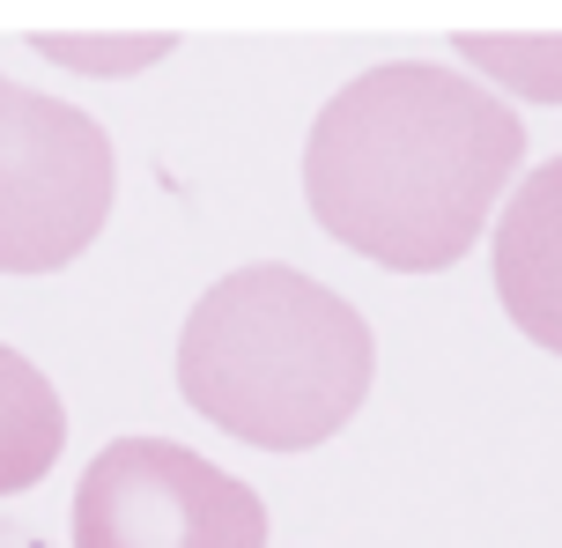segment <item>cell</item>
Returning a JSON list of instances; mask_svg holds the SVG:
<instances>
[{
    "mask_svg": "<svg viewBox=\"0 0 562 548\" xmlns=\"http://www.w3.org/2000/svg\"><path fill=\"white\" fill-rule=\"evenodd\" d=\"M518 156L526 126L496 89L429 59H385L318 112L304 201L348 253L393 275H437L474 253Z\"/></svg>",
    "mask_w": 562,
    "mask_h": 548,
    "instance_id": "6da1fadb",
    "label": "cell"
},
{
    "mask_svg": "<svg viewBox=\"0 0 562 548\" xmlns=\"http://www.w3.org/2000/svg\"><path fill=\"white\" fill-rule=\"evenodd\" d=\"M378 378L363 312L281 260L237 267L186 312L178 393L259 452H311L356 423Z\"/></svg>",
    "mask_w": 562,
    "mask_h": 548,
    "instance_id": "7a4b0ae2",
    "label": "cell"
},
{
    "mask_svg": "<svg viewBox=\"0 0 562 548\" xmlns=\"http://www.w3.org/2000/svg\"><path fill=\"white\" fill-rule=\"evenodd\" d=\"M112 193V134L82 104L0 75V275H59L82 260Z\"/></svg>",
    "mask_w": 562,
    "mask_h": 548,
    "instance_id": "3957f363",
    "label": "cell"
},
{
    "mask_svg": "<svg viewBox=\"0 0 562 548\" xmlns=\"http://www.w3.org/2000/svg\"><path fill=\"white\" fill-rule=\"evenodd\" d=\"M75 548H267V504L178 437H112L82 467Z\"/></svg>",
    "mask_w": 562,
    "mask_h": 548,
    "instance_id": "277c9868",
    "label": "cell"
},
{
    "mask_svg": "<svg viewBox=\"0 0 562 548\" xmlns=\"http://www.w3.org/2000/svg\"><path fill=\"white\" fill-rule=\"evenodd\" d=\"M488 275H496V297H504L510 326L533 348L562 356V156L540 164L510 193L504 223H496Z\"/></svg>",
    "mask_w": 562,
    "mask_h": 548,
    "instance_id": "5b68a950",
    "label": "cell"
},
{
    "mask_svg": "<svg viewBox=\"0 0 562 548\" xmlns=\"http://www.w3.org/2000/svg\"><path fill=\"white\" fill-rule=\"evenodd\" d=\"M67 452V407L23 348L0 342V496L37 490Z\"/></svg>",
    "mask_w": 562,
    "mask_h": 548,
    "instance_id": "8992f818",
    "label": "cell"
},
{
    "mask_svg": "<svg viewBox=\"0 0 562 548\" xmlns=\"http://www.w3.org/2000/svg\"><path fill=\"white\" fill-rule=\"evenodd\" d=\"M459 59H474L481 75H496V89H510V97L562 104V37H488V30H467Z\"/></svg>",
    "mask_w": 562,
    "mask_h": 548,
    "instance_id": "52a82bcc",
    "label": "cell"
},
{
    "mask_svg": "<svg viewBox=\"0 0 562 548\" xmlns=\"http://www.w3.org/2000/svg\"><path fill=\"white\" fill-rule=\"evenodd\" d=\"M178 37H37V53L59 59V67H82V75H140L170 59Z\"/></svg>",
    "mask_w": 562,
    "mask_h": 548,
    "instance_id": "ba28073f",
    "label": "cell"
},
{
    "mask_svg": "<svg viewBox=\"0 0 562 548\" xmlns=\"http://www.w3.org/2000/svg\"><path fill=\"white\" fill-rule=\"evenodd\" d=\"M0 548H15V541H8V534H0ZM23 548H30V541H23Z\"/></svg>",
    "mask_w": 562,
    "mask_h": 548,
    "instance_id": "9c48e42d",
    "label": "cell"
}]
</instances>
